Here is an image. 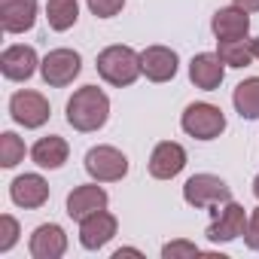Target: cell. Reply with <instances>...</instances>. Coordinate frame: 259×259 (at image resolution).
<instances>
[{"label":"cell","instance_id":"603a6c76","mask_svg":"<svg viewBox=\"0 0 259 259\" xmlns=\"http://www.w3.org/2000/svg\"><path fill=\"white\" fill-rule=\"evenodd\" d=\"M19 162H25V141L16 132H4L0 135V165L16 168Z\"/></svg>","mask_w":259,"mask_h":259},{"label":"cell","instance_id":"ffe728a7","mask_svg":"<svg viewBox=\"0 0 259 259\" xmlns=\"http://www.w3.org/2000/svg\"><path fill=\"white\" fill-rule=\"evenodd\" d=\"M232 104L241 119H259V76L238 82L232 92Z\"/></svg>","mask_w":259,"mask_h":259},{"label":"cell","instance_id":"5b68a950","mask_svg":"<svg viewBox=\"0 0 259 259\" xmlns=\"http://www.w3.org/2000/svg\"><path fill=\"white\" fill-rule=\"evenodd\" d=\"M85 171L98 183H116L128 174V159L122 150L101 144V147H92L85 153Z\"/></svg>","mask_w":259,"mask_h":259},{"label":"cell","instance_id":"83f0119b","mask_svg":"<svg viewBox=\"0 0 259 259\" xmlns=\"http://www.w3.org/2000/svg\"><path fill=\"white\" fill-rule=\"evenodd\" d=\"M235 7H241L244 13H259V0H235Z\"/></svg>","mask_w":259,"mask_h":259},{"label":"cell","instance_id":"f546056e","mask_svg":"<svg viewBox=\"0 0 259 259\" xmlns=\"http://www.w3.org/2000/svg\"><path fill=\"white\" fill-rule=\"evenodd\" d=\"M250 46H253V58L259 61V37H256V40H250Z\"/></svg>","mask_w":259,"mask_h":259},{"label":"cell","instance_id":"7a4b0ae2","mask_svg":"<svg viewBox=\"0 0 259 259\" xmlns=\"http://www.w3.org/2000/svg\"><path fill=\"white\" fill-rule=\"evenodd\" d=\"M95 67H98V76L116 89L122 85H132L144 67H141V52H135L132 46H107L98 58H95Z\"/></svg>","mask_w":259,"mask_h":259},{"label":"cell","instance_id":"d4e9b609","mask_svg":"<svg viewBox=\"0 0 259 259\" xmlns=\"http://www.w3.org/2000/svg\"><path fill=\"white\" fill-rule=\"evenodd\" d=\"M85 4H89L92 16H98V19H113V16L122 13L125 0H85Z\"/></svg>","mask_w":259,"mask_h":259},{"label":"cell","instance_id":"8992f818","mask_svg":"<svg viewBox=\"0 0 259 259\" xmlns=\"http://www.w3.org/2000/svg\"><path fill=\"white\" fill-rule=\"evenodd\" d=\"M82 70V58L79 52L73 49H52L43 61H40V73H43V82L52 85V89H64L70 85Z\"/></svg>","mask_w":259,"mask_h":259},{"label":"cell","instance_id":"d6986e66","mask_svg":"<svg viewBox=\"0 0 259 259\" xmlns=\"http://www.w3.org/2000/svg\"><path fill=\"white\" fill-rule=\"evenodd\" d=\"M67 156H70V147H67V141L58 138V135L40 138V141L31 147V159H34V165L43 168V171H58V168L67 162Z\"/></svg>","mask_w":259,"mask_h":259},{"label":"cell","instance_id":"52a82bcc","mask_svg":"<svg viewBox=\"0 0 259 259\" xmlns=\"http://www.w3.org/2000/svg\"><path fill=\"white\" fill-rule=\"evenodd\" d=\"M49 113H52V107L40 92L22 89V92H16L10 98V116L22 128H43L49 122Z\"/></svg>","mask_w":259,"mask_h":259},{"label":"cell","instance_id":"4fadbf2b","mask_svg":"<svg viewBox=\"0 0 259 259\" xmlns=\"http://www.w3.org/2000/svg\"><path fill=\"white\" fill-rule=\"evenodd\" d=\"M186 168V150L177 141H162L156 144L153 156H150V174L156 180H174L180 171Z\"/></svg>","mask_w":259,"mask_h":259},{"label":"cell","instance_id":"4dcf8cb0","mask_svg":"<svg viewBox=\"0 0 259 259\" xmlns=\"http://www.w3.org/2000/svg\"><path fill=\"white\" fill-rule=\"evenodd\" d=\"M253 195L259 198V174H256V180H253Z\"/></svg>","mask_w":259,"mask_h":259},{"label":"cell","instance_id":"cb8c5ba5","mask_svg":"<svg viewBox=\"0 0 259 259\" xmlns=\"http://www.w3.org/2000/svg\"><path fill=\"white\" fill-rule=\"evenodd\" d=\"M19 241V220L4 213L0 217V253H10Z\"/></svg>","mask_w":259,"mask_h":259},{"label":"cell","instance_id":"4316f807","mask_svg":"<svg viewBox=\"0 0 259 259\" xmlns=\"http://www.w3.org/2000/svg\"><path fill=\"white\" fill-rule=\"evenodd\" d=\"M247 247L250 250H259V207H253L250 213V223H247V235H244Z\"/></svg>","mask_w":259,"mask_h":259},{"label":"cell","instance_id":"7c38bea8","mask_svg":"<svg viewBox=\"0 0 259 259\" xmlns=\"http://www.w3.org/2000/svg\"><path fill=\"white\" fill-rule=\"evenodd\" d=\"M189 79L201 92H217L226 79V64L217 52H198L189 61Z\"/></svg>","mask_w":259,"mask_h":259},{"label":"cell","instance_id":"2e32d148","mask_svg":"<svg viewBox=\"0 0 259 259\" xmlns=\"http://www.w3.org/2000/svg\"><path fill=\"white\" fill-rule=\"evenodd\" d=\"M107 201H110V198H107V192L98 186V180H95V183H85V186H76V189L67 195V217L76 220V223H82L85 217L104 210Z\"/></svg>","mask_w":259,"mask_h":259},{"label":"cell","instance_id":"ac0fdd59","mask_svg":"<svg viewBox=\"0 0 259 259\" xmlns=\"http://www.w3.org/2000/svg\"><path fill=\"white\" fill-rule=\"evenodd\" d=\"M210 31L217 40H241L250 34V13H244L241 7H223L213 13L210 19Z\"/></svg>","mask_w":259,"mask_h":259},{"label":"cell","instance_id":"30bf717a","mask_svg":"<svg viewBox=\"0 0 259 259\" xmlns=\"http://www.w3.org/2000/svg\"><path fill=\"white\" fill-rule=\"evenodd\" d=\"M28 250L34 259H61L67 253V235L58 223H43L31 232Z\"/></svg>","mask_w":259,"mask_h":259},{"label":"cell","instance_id":"f1b7e54d","mask_svg":"<svg viewBox=\"0 0 259 259\" xmlns=\"http://www.w3.org/2000/svg\"><path fill=\"white\" fill-rule=\"evenodd\" d=\"M113 256H116V259H122V256H141V250H135V247H122V250H116Z\"/></svg>","mask_w":259,"mask_h":259},{"label":"cell","instance_id":"3957f363","mask_svg":"<svg viewBox=\"0 0 259 259\" xmlns=\"http://www.w3.org/2000/svg\"><path fill=\"white\" fill-rule=\"evenodd\" d=\"M180 128L195 138V141H213L226 132V116L217 104H207V101H195L183 110L180 116Z\"/></svg>","mask_w":259,"mask_h":259},{"label":"cell","instance_id":"9a60e30c","mask_svg":"<svg viewBox=\"0 0 259 259\" xmlns=\"http://www.w3.org/2000/svg\"><path fill=\"white\" fill-rule=\"evenodd\" d=\"M116 229H119L116 217L107 213V207H104V210H98V213H92V217H85V220L79 223V244H82L85 250H101L104 244L113 241Z\"/></svg>","mask_w":259,"mask_h":259},{"label":"cell","instance_id":"9c48e42d","mask_svg":"<svg viewBox=\"0 0 259 259\" xmlns=\"http://www.w3.org/2000/svg\"><path fill=\"white\" fill-rule=\"evenodd\" d=\"M40 67V58H37V49L34 46H25V43H16V46H7L0 52V73L13 82H28Z\"/></svg>","mask_w":259,"mask_h":259},{"label":"cell","instance_id":"ba28073f","mask_svg":"<svg viewBox=\"0 0 259 259\" xmlns=\"http://www.w3.org/2000/svg\"><path fill=\"white\" fill-rule=\"evenodd\" d=\"M247 223H250L247 210H244L238 201H226V204L217 210L213 223L207 226V238H210L213 244H229V241L247 235Z\"/></svg>","mask_w":259,"mask_h":259},{"label":"cell","instance_id":"6da1fadb","mask_svg":"<svg viewBox=\"0 0 259 259\" xmlns=\"http://www.w3.org/2000/svg\"><path fill=\"white\" fill-rule=\"evenodd\" d=\"M110 119V98L98 85H82L67 101V125L73 132H98Z\"/></svg>","mask_w":259,"mask_h":259},{"label":"cell","instance_id":"484cf974","mask_svg":"<svg viewBox=\"0 0 259 259\" xmlns=\"http://www.w3.org/2000/svg\"><path fill=\"white\" fill-rule=\"evenodd\" d=\"M201 250L192 244V241H171V244H165L162 247V256L165 259H180V256H198Z\"/></svg>","mask_w":259,"mask_h":259},{"label":"cell","instance_id":"44dd1931","mask_svg":"<svg viewBox=\"0 0 259 259\" xmlns=\"http://www.w3.org/2000/svg\"><path fill=\"white\" fill-rule=\"evenodd\" d=\"M79 19V4L76 0H46V22L52 31H70Z\"/></svg>","mask_w":259,"mask_h":259},{"label":"cell","instance_id":"7402d4cb","mask_svg":"<svg viewBox=\"0 0 259 259\" xmlns=\"http://www.w3.org/2000/svg\"><path fill=\"white\" fill-rule=\"evenodd\" d=\"M217 55L223 58L226 67H247L253 61V46L247 37L241 40H217Z\"/></svg>","mask_w":259,"mask_h":259},{"label":"cell","instance_id":"e0dca14e","mask_svg":"<svg viewBox=\"0 0 259 259\" xmlns=\"http://www.w3.org/2000/svg\"><path fill=\"white\" fill-rule=\"evenodd\" d=\"M37 22V0H0V28L7 34H25Z\"/></svg>","mask_w":259,"mask_h":259},{"label":"cell","instance_id":"8fae6325","mask_svg":"<svg viewBox=\"0 0 259 259\" xmlns=\"http://www.w3.org/2000/svg\"><path fill=\"white\" fill-rule=\"evenodd\" d=\"M141 67H144V76L150 82H168L177 76V67H180V58L174 49L168 46H147L141 52Z\"/></svg>","mask_w":259,"mask_h":259},{"label":"cell","instance_id":"277c9868","mask_svg":"<svg viewBox=\"0 0 259 259\" xmlns=\"http://www.w3.org/2000/svg\"><path fill=\"white\" fill-rule=\"evenodd\" d=\"M183 201L189 207H195V210H201V207H220V204L232 201V189L217 174H192L183 183Z\"/></svg>","mask_w":259,"mask_h":259},{"label":"cell","instance_id":"5bb4252c","mask_svg":"<svg viewBox=\"0 0 259 259\" xmlns=\"http://www.w3.org/2000/svg\"><path fill=\"white\" fill-rule=\"evenodd\" d=\"M10 198L25 210H37L49 201V183L40 174H22L10 183Z\"/></svg>","mask_w":259,"mask_h":259}]
</instances>
